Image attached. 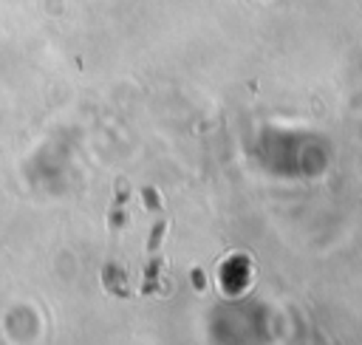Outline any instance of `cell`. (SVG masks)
I'll return each mask as SVG.
<instances>
[{
    "label": "cell",
    "instance_id": "cell-1",
    "mask_svg": "<svg viewBox=\"0 0 362 345\" xmlns=\"http://www.w3.org/2000/svg\"><path fill=\"white\" fill-rule=\"evenodd\" d=\"M164 226H167V221H164V218H156V223H153V229H150V240H147V269H144L141 291H156V277H158V269H161V235H164Z\"/></svg>",
    "mask_w": 362,
    "mask_h": 345
},
{
    "label": "cell",
    "instance_id": "cell-2",
    "mask_svg": "<svg viewBox=\"0 0 362 345\" xmlns=\"http://www.w3.org/2000/svg\"><path fill=\"white\" fill-rule=\"evenodd\" d=\"M107 221H110V229H122L127 223V181L119 175L116 178V198L110 204V212H107Z\"/></svg>",
    "mask_w": 362,
    "mask_h": 345
}]
</instances>
